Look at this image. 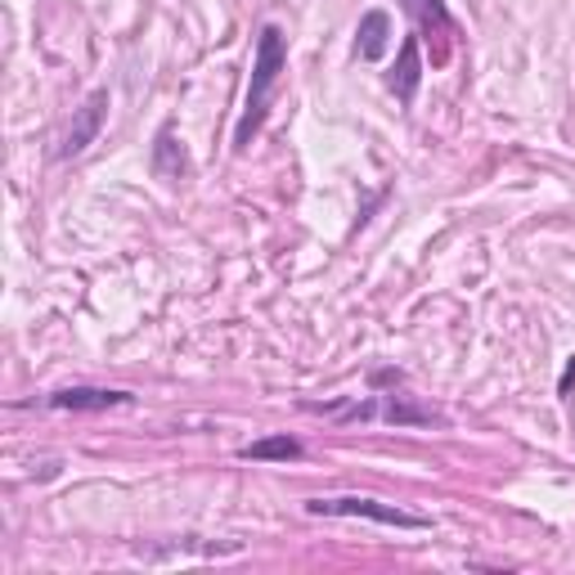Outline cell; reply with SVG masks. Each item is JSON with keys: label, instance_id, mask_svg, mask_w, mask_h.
<instances>
[{"label": "cell", "instance_id": "1", "mask_svg": "<svg viewBox=\"0 0 575 575\" xmlns=\"http://www.w3.org/2000/svg\"><path fill=\"white\" fill-rule=\"evenodd\" d=\"M288 67V41L274 23H265L257 32V59H252V82H248V95H243V117L234 126V149H248L252 135L261 130L265 122V108L274 100V82H279V72Z\"/></svg>", "mask_w": 575, "mask_h": 575}, {"label": "cell", "instance_id": "7", "mask_svg": "<svg viewBox=\"0 0 575 575\" xmlns=\"http://www.w3.org/2000/svg\"><path fill=\"white\" fill-rule=\"evenodd\" d=\"M391 91L400 95V100H414V91H418V82H422V54H418V36H405V45H400V59H396V67H391Z\"/></svg>", "mask_w": 575, "mask_h": 575}, {"label": "cell", "instance_id": "8", "mask_svg": "<svg viewBox=\"0 0 575 575\" xmlns=\"http://www.w3.org/2000/svg\"><path fill=\"white\" fill-rule=\"evenodd\" d=\"M243 459H302V441L293 437H270V441H252L239 450Z\"/></svg>", "mask_w": 575, "mask_h": 575}, {"label": "cell", "instance_id": "3", "mask_svg": "<svg viewBox=\"0 0 575 575\" xmlns=\"http://www.w3.org/2000/svg\"><path fill=\"white\" fill-rule=\"evenodd\" d=\"M104 113H108V91H95L82 108H77V117H72V130L63 135V149H59V158H77V154H86V144L100 135V126H104Z\"/></svg>", "mask_w": 575, "mask_h": 575}, {"label": "cell", "instance_id": "6", "mask_svg": "<svg viewBox=\"0 0 575 575\" xmlns=\"http://www.w3.org/2000/svg\"><path fill=\"white\" fill-rule=\"evenodd\" d=\"M391 45V14L383 10H369L365 19H359V36H355V54L359 59H383V50Z\"/></svg>", "mask_w": 575, "mask_h": 575}, {"label": "cell", "instance_id": "4", "mask_svg": "<svg viewBox=\"0 0 575 575\" xmlns=\"http://www.w3.org/2000/svg\"><path fill=\"white\" fill-rule=\"evenodd\" d=\"M405 6L418 14V28L427 32V41L437 36V63L450 59V36H454V23L446 14V0H405Z\"/></svg>", "mask_w": 575, "mask_h": 575}, {"label": "cell", "instance_id": "5", "mask_svg": "<svg viewBox=\"0 0 575 575\" xmlns=\"http://www.w3.org/2000/svg\"><path fill=\"white\" fill-rule=\"evenodd\" d=\"M113 405H130V396L108 387H63L50 396V409H113Z\"/></svg>", "mask_w": 575, "mask_h": 575}, {"label": "cell", "instance_id": "2", "mask_svg": "<svg viewBox=\"0 0 575 575\" xmlns=\"http://www.w3.org/2000/svg\"><path fill=\"white\" fill-rule=\"evenodd\" d=\"M306 513L311 518H365V522H383L396 531H427V518H414L396 503L383 499H365V494H328V499H306Z\"/></svg>", "mask_w": 575, "mask_h": 575}]
</instances>
